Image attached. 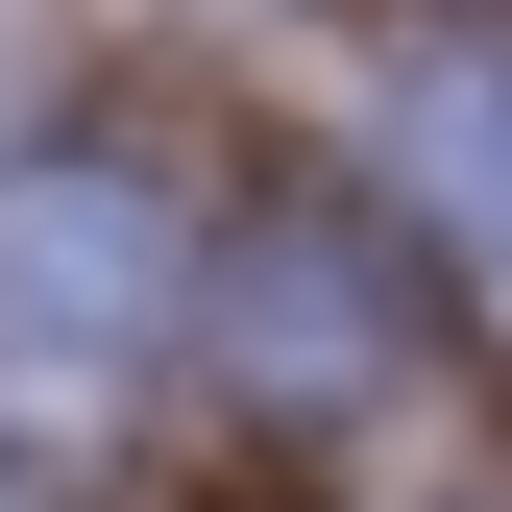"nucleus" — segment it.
<instances>
[{"label": "nucleus", "instance_id": "1", "mask_svg": "<svg viewBox=\"0 0 512 512\" xmlns=\"http://www.w3.org/2000/svg\"><path fill=\"white\" fill-rule=\"evenodd\" d=\"M171 342V196L147 171H0V391H122Z\"/></svg>", "mask_w": 512, "mask_h": 512}, {"label": "nucleus", "instance_id": "2", "mask_svg": "<svg viewBox=\"0 0 512 512\" xmlns=\"http://www.w3.org/2000/svg\"><path fill=\"white\" fill-rule=\"evenodd\" d=\"M366 147H391V196H415V220L464 244L488 293H512V25H439V49H391Z\"/></svg>", "mask_w": 512, "mask_h": 512}, {"label": "nucleus", "instance_id": "3", "mask_svg": "<svg viewBox=\"0 0 512 512\" xmlns=\"http://www.w3.org/2000/svg\"><path fill=\"white\" fill-rule=\"evenodd\" d=\"M244 366H269L293 415H342L366 366H391V269H366V220H293L269 269H244Z\"/></svg>", "mask_w": 512, "mask_h": 512}]
</instances>
